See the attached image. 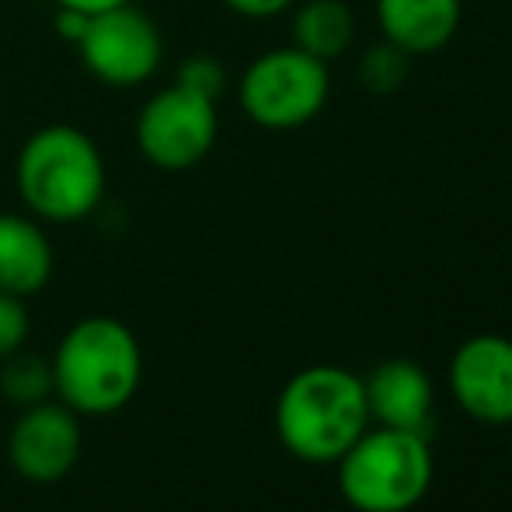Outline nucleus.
<instances>
[{
	"label": "nucleus",
	"mask_w": 512,
	"mask_h": 512,
	"mask_svg": "<svg viewBox=\"0 0 512 512\" xmlns=\"http://www.w3.org/2000/svg\"><path fill=\"white\" fill-rule=\"evenodd\" d=\"M0 394L14 408H32L49 401L53 394V363L18 349L7 359H0Z\"/></svg>",
	"instance_id": "4468645a"
},
{
	"label": "nucleus",
	"mask_w": 512,
	"mask_h": 512,
	"mask_svg": "<svg viewBox=\"0 0 512 512\" xmlns=\"http://www.w3.org/2000/svg\"><path fill=\"white\" fill-rule=\"evenodd\" d=\"M88 18H91V14L74 11V7H60V14H56V28H60L63 39L77 42L84 35V28H88Z\"/></svg>",
	"instance_id": "6ab92c4d"
},
{
	"label": "nucleus",
	"mask_w": 512,
	"mask_h": 512,
	"mask_svg": "<svg viewBox=\"0 0 512 512\" xmlns=\"http://www.w3.org/2000/svg\"><path fill=\"white\" fill-rule=\"evenodd\" d=\"M18 192L42 220H84L105 192V164L95 140L74 126L39 129L21 147Z\"/></svg>",
	"instance_id": "7ed1b4c3"
},
{
	"label": "nucleus",
	"mask_w": 512,
	"mask_h": 512,
	"mask_svg": "<svg viewBox=\"0 0 512 512\" xmlns=\"http://www.w3.org/2000/svg\"><path fill=\"white\" fill-rule=\"evenodd\" d=\"M60 7H74V11H84V14H102L108 7H119V4H129V0H56Z\"/></svg>",
	"instance_id": "aec40b11"
},
{
	"label": "nucleus",
	"mask_w": 512,
	"mask_h": 512,
	"mask_svg": "<svg viewBox=\"0 0 512 512\" xmlns=\"http://www.w3.org/2000/svg\"><path fill=\"white\" fill-rule=\"evenodd\" d=\"M460 0H377V18L387 42L408 56L436 53L457 35Z\"/></svg>",
	"instance_id": "9b49d317"
},
{
	"label": "nucleus",
	"mask_w": 512,
	"mask_h": 512,
	"mask_svg": "<svg viewBox=\"0 0 512 512\" xmlns=\"http://www.w3.org/2000/svg\"><path fill=\"white\" fill-rule=\"evenodd\" d=\"M366 408L387 429H408L429 436L432 425V380L408 359H387L363 380Z\"/></svg>",
	"instance_id": "9d476101"
},
{
	"label": "nucleus",
	"mask_w": 512,
	"mask_h": 512,
	"mask_svg": "<svg viewBox=\"0 0 512 512\" xmlns=\"http://www.w3.org/2000/svg\"><path fill=\"white\" fill-rule=\"evenodd\" d=\"M136 143H140L143 157L157 168H192L216 143V102L185 84L161 91L140 112Z\"/></svg>",
	"instance_id": "423d86ee"
},
{
	"label": "nucleus",
	"mask_w": 512,
	"mask_h": 512,
	"mask_svg": "<svg viewBox=\"0 0 512 512\" xmlns=\"http://www.w3.org/2000/svg\"><path fill=\"white\" fill-rule=\"evenodd\" d=\"M408 74H411V56L401 46H394V42L373 46L370 53L363 56V63H359V77H363L366 88L377 91V95L398 91L401 84L408 81Z\"/></svg>",
	"instance_id": "2eb2a0df"
},
{
	"label": "nucleus",
	"mask_w": 512,
	"mask_h": 512,
	"mask_svg": "<svg viewBox=\"0 0 512 512\" xmlns=\"http://www.w3.org/2000/svg\"><path fill=\"white\" fill-rule=\"evenodd\" d=\"M370 422L363 380L342 366H307L276 401L279 443L307 464L338 460Z\"/></svg>",
	"instance_id": "f03ea898"
},
{
	"label": "nucleus",
	"mask_w": 512,
	"mask_h": 512,
	"mask_svg": "<svg viewBox=\"0 0 512 512\" xmlns=\"http://www.w3.org/2000/svg\"><path fill=\"white\" fill-rule=\"evenodd\" d=\"M450 387L457 405L481 422H512V342L502 335H478L457 349L450 363Z\"/></svg>",
	"instance_id": "1a4fd4ad"
},
{
	"label": "nucleus",
	"mask_w": 512,
	"mask_h": 512,
	"mask_svg": "<svg viewBox=\"0 0 512 512\" xmlns=\"http://www.w3.org/2000/svg\"><path fill=\"white\" fill-rule=\"evenodd\" d=\"M77 46H81L84 67L115 88H133L147 81L161 63V35L154 21L129 4L91 14Z\"/></svg>",
	"instance_id": "0eeeda50"
},
{
	"label": "nucleus",
	"mask_w": 512,
	"mask_h": 512,
	"mask_svg": "<svg viewBox=\"0 0 512 512\" xmlns=\"http://www.w3.org/2000/svg\"><path fill=\"white\" fill-rule=\"evenodd\" d=\"M53 391L77 415L105 418L136 398L143 384L140 338L119 317H84L56 345Z\"/></svg>",
	"instance_id": "f257e3e1"
},
{
	"label": "nucleus",
	"mask_w": 512,
	"mask_h": 512,
	"mask_svg": "<svg viewBox=\"0 0 512 512\" xmlns=\"http://www.w3.org/2000/svg\"><path fill=\"white\" fill-rule=\"evenodd\" d=\"M53 276V244L28 216L0 213V293L32 297Z\"/></svg>",
	"instance_id": "f8f14e48"
},
{
	"label": "nucleus",
	"mask_w": 512,
	"mask_h": 512,
	"mask_svg": "<svg viewBox=\"0 0 512 512\" xmlns=\"http://www.w3.org/2000/svg\"><path fill=\"white\" fill-rule=\"evenodd\" d=\"M28 338V310L21 304V297L0 293V359H7L11 352L25 349Z\"/></svg>",
	"instance_id": "dca6fc26"
},
{
	"label": "nucleus",
	"mask_w": 512,
	"mask_h": 512,
	"mask_svg": "<svg viewBox=\"0 0 512 512\" xmlns=\"http://www.w3.org/2000/svg\"><path fill=\"white\" fill-rule=\"evenodd\" d=\"M223 4L244 18H272V14H283L293 0H223Z\"/></svg>",
	"instance_id": "a211bd4d"
},
{
	"label": "nucleus",
	"mask_w": 512,
	"mask_h": 512,
	"mask_svg": "<svg viewBox=\"0 0 512 512\" xmlns=\"http://www.w3.org/2000/svg\"><path fill=\"white\" fill-rule=\"evenodd\" d=\"M223 81H227V74H223L220 63L209 60V56H192V60H185L182 70H178V84H185V88L213 98V102L220 98Z\"/></svg>",
	"instance_id": "f3484780"
},
{
	"label": "nucleus",
	"mask_w": 512,
	"mask_h": 512,
	"mask_svg": "<svg viewBox=\"0 0 512 512\" xmlns=\"http://www.w3.org/2000/svg\"><path fill=\"white\" fill-rule=\"evenodd\" d=\"M84 450L81 422H77V411L67 405H53V401H42V405L21 408L18 422H14L11 436H7V457L11 467L25 481L35 485H49V481L67 478L77 467Z\"/></svg>",
	"instance_id": "6e6552de"
},
{
	"label": "nucleus",
	"mask_w": 512,
	"mask_h": 512,
	"mask_svg": "<svg viewBox=\"0 0 512 512\" xmlns=\"http://www.w3.org/2000/svg\"><path fill=\"white\" fill-rule=\"evenodd\" d=\"M429 481L432 450L422 432L380 425L338 457L342 499L359 512H405L429 492Z\"/></svg>",
	"instance_id": "20e7f679"
},
{
	"label": "nucleus",
	"mask_w": 512,
	"mask_h": 512,
	"mask_svg": "<svg viewBox=\"0 0 512 512\" xmlns=\"http://www.w3.org/2000/svg\"><path fill=\"white\" fill-rule=\"evenodd\" d=\"M328 67L304 49L258 56L241 81V105L265 129H297L328 102Z\"/></svg>",
	"instance_id": "39448f33"
},
{
	"label": "nucleus",
	"mask_w": 512,
	"mask_h": 512,
	"mask_svg": "<svg viewBox=\"0 0 512 512\" xmlns=\"http://www.w3.org/2000/svg\"><path fill=\"white\" fill-rule=\"evenodd\" d=\"M356 21L342 0H307L293 18V42L307 56L328 63L352 46Z\"/></svg>",
	"instance_id": "ddd939ff"
}]
</instances>
